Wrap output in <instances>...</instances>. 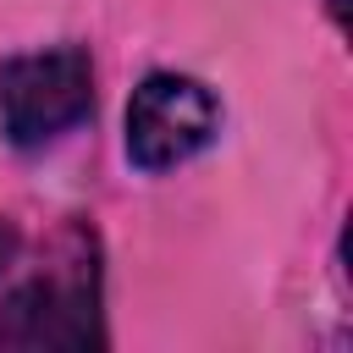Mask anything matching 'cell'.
<instances>
[{
    "mask_svg": "<svg viewBox=\"0 0 353 353\" xmlns=\"http://www.w3.org/2000/svg\"><path fill=\"white\" fill-rule=\"evenodd\" d=\"M94 110V66L77 44L0 61V132L17 149H44Z\"/></svg>",
    "mask_w": 353,
    "mask_h": 353,
    "instance_id": "6da1fadb",
    "label": "cell"
},
{
    "mask_svg": "<svg viewBox=\"0 0 353 353\" xmlns=\"http://www.w3.org/2000/svg\"><path fill=\"white\" fill-rule=\"evenodd\" d=\"M221 132V105L199 77L154 72L127 99V160L138 171H176Z\"/></svg>",
    "mask_w": 353,
    "mask_h": 353,
    "instance_id": "7a4b0ae2",
    "label": "cell"
},
{
    "mask_svg": "<svg viewBox=\"0 0 353 353\" xmlns=\"http://www.w3.org/2000/svg\"><path fill=\"white\" fill-rule=\"evenodd\" d=\"M94 303H99L94 265L72 259V270H50L6 303L0 342L6 347H88L99 342Z\"/></svg>",
    "mask_w": 353,
    "mask_h": 353,
    "instance_id": "3957f363",
    "label": "cell"
},
{
    "mask_svg": "<svg viewBox=\"0 0 353 353\" xmlns=\"http://www.w3.org/2000/svg\"><path fill=\"white\" fill-rule=\"evenodd\" d=\"M11 254H17V232H11L6 221H0V270L11 265Z\"/></svg>",
    "mask_w": 353,
    "mask_h": 353,
    "instance_id": "277c9868",
    "label": "cell"
}]
</instances>
